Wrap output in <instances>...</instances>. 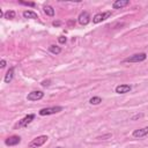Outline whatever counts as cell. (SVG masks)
I'll return each mask as SVG.
<instances>
[{"instance_id": "25", "label": "cell", "mask_w": 148, "mask_h": 148, "mask_svg": "<svg viewBox=\"0 0 148 148\" xmlns=\"http://www.w3.org/2000/svg\"><path fill=\"white\" fill-rule=\"evenodd\" d=\"M73 24H75V21H70L68 22V25H73Z\"/></svg>"}, {"instance_id": "8", "label": "cell", "mask_w": 148, "mask_h": 148, "mask_svg": "<svg viewBox=\"0 0 148 148\" xmlns=\"http://www.w3.org/2000/svg\"><path fill=\"white\" fill-rule=\"evenodd\" d=\"M131 89H132V87H131L130 84L124 83V84H119V86H117L115 90H116V93H117V94H126V93H130V92H131Z\"/></svg>"}, {"instance_id": "18", "label": "cell", "mask_w": 148, "mask_h": 148, "mask_svg": "<svg viewBox=\"0 0 148 148\" xmlns=\"http://www.w3.org/2000/svg\"><path fill=\"white\" fill-rule=\"evenodd\" d=\"M21 5H24V6H30V7H35L36 4L35 3H28V1H22V0H20L19 1Z\"/></svg>"}, {"instance_id": "19", "label": "cell", "mask_w": 148, "mask_h": 148, "mask_svg": "<svg viewBox=\"0 0 148 148\" xmlns=\"http://www.w3.org/2000/svg\"><path fill=\"white\" fill-rule=\"evenodd\" d=\"M58 42L60 43V44H65V43L67 42V38H66L65 36H59V37H58Z\"/></svg>"}, {"instance_id": "17", "label": "cell", "mask_w": 148, "mask_h": 148, "mask_svg": "<svg viewBox=\"0 0 148 148\" xmlns=\"http://www.w3.org/2000/svg\"><path fill=\"white\" fill-rule=\"evenodd\" d=\"M15 12L14 11H7L6 13H5V19H7V20H12V19H14L15 17Z\"/></svg>"}, {"instance_id": "10", "label": "cell", "mask_w": 148, "mask_h": 148, "mask_svg": "<svg viewBox=\"0 0 148 148\" xmlns=\"http://www.w3.org/2000/svg\"><path fill=\"white\" fill-rule=\"evenodd\" d=\"M21 142V138L19 135H12V137H8L6 140H5V143L7 146H16Z\"/></svg>"}, {"instance_id": "23", "label": "cell", "mask_w": 148, "mask_h": 148, "mask_svg": "<svg viewBox=\"0 0 148 148\" xmlns=\"http://www.w3.org/2000/svg\"><path fill=\"white\" fill-rule=\"evenodd\" d=\"M143 115L142 113H140V115H137V116H134V117H132V121H135V119H138V118H141Z\"/></svg>"}, {"instance_id": "11", "label": "cell", "mask_w": 148, "mask_h": 148, "mask_svg": "<svg viewBox=\"0 0 148 148\" xmlns=\"http://www.w3.org/2000/svg\"><path fill=\"white\" fill-rule=\"evenodd\" d=\"M147 134H148V127H143V129H139V130L133 131V137L134 138H138V139L143 138Z\"/></svg>"}, {"instance_id": "6", "label": "cell", "mask_w": 148, "mask_h": 148, "mask_svg": "<svg viewBox=\"0 0 148 148\" xmlns=\"http://www.w3.org/2000/svg\"><path fill=\"white\" fill-rule=\"evenodd\" d=\"M43 97H44V93L43 92H41V90H34V92L28 94L27 100L28 101H40Z\"/></svg>"}, {"instance_id": "7", "label": "cell", "mask_w": 148, "mask_h": 148, "mask_svg": "<svg viewBox=\"0 0 148 148\" xmlns=\"http://www.w3.org/2000/svg\"><path fill=\"white\" fill-rule=\"evenodd\" d=\"M78 21H79V23L81 25H87L88 23L90 22V15H89V13H88V12H82L79 15Z\"/></svg>"}, {"instance_id": "21", "label": "cell", "mask_w": 148, "mask_h": 148, "mask_svg": "<svg viewBox=\"0 0 148 148\" xmlns=\"http://www.w3.org/2000/svg\"><path fill=\"white\" fill-rule=\"evenodd\" d=\"M111 137H112V135H111V134L109 133V134H105V135H102V137H98L97 139H100V140H105L106 138H111Z\"/></svg>"}, {"instance_id": "3", "label": "cell", "mask_w": 148, "mask_h": 148, "mask_svg": "<svg viewBox=\"0 0 148 148\" xmlns=\"http://www.w3.org/2000/svg\"><path fill=\"white\" fill-rule=\"evenodd\" d=\"M48 135H40L35 139H33V141H30L29 143V148H38L41 146H43L46 141H48Z\"/></svg>"}, {"instance_id": "26", "label": "cell", "mask_w": 148, "mask_h": 148, "mask_svg": "<svg viewBox=\"0 0 148 148\" xmlns=\"http://www.w3.org/2000/svg\"><path fill=\"white\" fill-rule=\"evenodd\" d=\"M56 148H62V147H56Z\"/></svg>"}, {"instance_id": "12", "label": "cell", "mask_w": 148, "mask_h": 148, "mask_svg": "<svg viewBox=\"0 0 148 148\" xmlns=\"http://www.w3.org/2000/svg\"><path fill=\"white\" fill-rule=\"evenodd\" d=\"M13 78H14V67H11V68L7 71V73H6V75H5L4 81H5L6 83H9V82L13 80Z\"/></svg>"}, {"instance_id": "4", "label": "cell", "mask_w": 148, "mask_h": 148, "mask_svg": "<svg viewBox=\"0 0 148 148\" xmlns=\"http://www.w3.org/2000/svg\"><path fill=\"white\" fill-rule=\"evenodd\" d=\"M110 16H111V12H110V11H108V12H103V13H97V14H95V15H94V17H93V23H95V24L101 23L102 21H104V20L109 19Z\"/></svg>"}, {"instance_id": "1", "label": "cell", "mask_w": 148, "mask_h": 148, "mask_svg": "<svg viewBox=\"0 0 148 148\" xmlns=\"http://www.w3.org/2000/svg\"><path fill=\"white\" fill-rule=\"evenodd\" d=\"M147 58V54L145 52H141V53H135L131 57H127L124 59V63H141V62H145Z\"/></svg>"}, {"instance_id": "20", "label": "cell", "mask_w": 148, "mask_h": 148, "mask_svg": "<svg viewBox=\"0 0 148 148\" xmlns=\"http://www.w3.org/2000/svg\"><path fill=\"white\" fill-rule=\"evenodd\" d=\"M41 84H42L43 87H49V86L51 84V80H43V81L41 82Z\"/></svg>"}, {"instance_id": "14", "label": "cell", "mask_w": 148, "mask_h": 148, "mask_svg": "<svg viewBox=\"0 0 148 148\" xmlns=\"http://www.w3.org/2000/svg\"><path fill=\"white\" fill-rule=\"evenodd\" d=\"M43 11H44V13H45L46 15H49V16H54V9H53L52 6L45 5V6L43 7Z\"/></svg>"}, {"instance_id": "9", "label": "cell", "mask_w": 148, "mask_h": 148, "mask_svg": "<svg viewBox=\"0 0 148 148\" xmlns=\"http://www.w3.org/2000/svg\"><path fill=\"white\" fill-rule=\"evenodd\" d=\"M129 5H130V0H116L112 4V8L113 9H121V8H124Z\"/></svg>"}, {"instance_id": "24", "label": "cell", "mask_w": 148, "mask_h": 148, "mask_svg": "<svg viewBox=\"0 0 148 148\" xmlns=\"http://www.w3.org/2000/svg\"><path fill=\"white\" fill-rule=\"evenodd\" d=\"M54 27H58V25H60L62 24V22L60 21H53V23H52Z\"/></svg>"}, {"instance_id": "22", "label": "cell", "mask_w": 148, "mask_h": 148, "mask_svg": "<svg viewBox=\"0 0 148 148\" xmlns=\"http://www.w3.org/2000/svg\"><path fill=\"white\" fill-rule=\"evenodd\" d=\"M6 65H7L6 60H5V59H3L1 63H0V67H1V68H5V67H6Z\"/></svg>"}, {"instance_id": "16", "label": "cell", "mask_w": 148, "mask_h": 148, "mask_svg": "<svg viewBox=\"0 0 148 148\" xmlns=\"http://www.w3.org/2000/svg\"><path fill=\"white\" fill-rule=\"evenodd\" d=\"M101 102H102V98H101L100 96H94V97H92V98L89 100V103L93 104V105H97V104H100Z\"/></svg>"}, {"instance_id": "15", "label": "cell", "mask_w": 148, "mask_h": 148, "mask_svg": "<svg viewBox=\"0 0 148 148\" xmlns=\"http://www.w3.org/2000/svg\"><path fill=\"white\" fill-rule=\"evenodd\" d=\"M49 51L51 52V53H53V54H59L62 52V48L60 46H57V45H50L49 46Z\"/></svg>"}, {"instance_id": "2", "label": "cell", "mask_w": 148, "mask_h": 148, "mask_svg": "<svg viewBox=\"0 0 148 148\" xmlns=\"http://www.w3.org/2000/svg\"><path fill=\"white\" fill-rule=\"evenodd\" d=\"M64 110L63 106H50V108H44V109H41L40 110V115L41 116H50V115H56V113H59Z\"/></svg>"}, {"instance_id": "5", "label": "cell", "mask_w": 148, "mask_h": 148, "mask_svg": "<svg viewBox=\"0 0 148 148\" xmlns=\"http://www.w3.org/2000/svg\"><path fill=\"white\" fill-rule=\"evenodd\" d=\"M35 119V115L34 113H30V115H27L24 118H22V119L16 124L15 127H24L27 125H29Z\"/></svg>"}, {"instance_id": "13", "label": "cell", "mask_w": 148, "mask_h": 148, "mask_svg": "<svg viewBox=\"0 0 148 148\" xmlns=\"http://www.w3.org/2000/svg\"><path fill=\"white\" fill-rule=\"evenodd\" d=\"M23 17L24 19H33V20H35V19L38 17V15L34 11H24L23 12Z\"/></svg>"}]
</instances>
